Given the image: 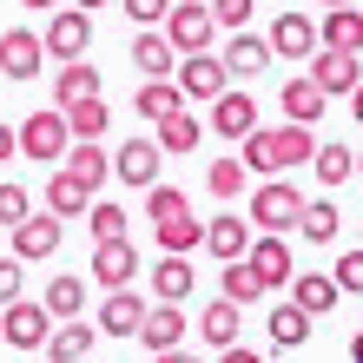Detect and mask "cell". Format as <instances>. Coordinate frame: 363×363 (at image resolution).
<instances>
[{
  "label": "cell",
  "mask_w": 363,
  "mask_h": 363,
  "mask_svg": "<svg viewBox=\"0 0 363 363\" xmlns=\"http://www.w3.org/2000/svg\"><path fill=\"white\" fill-rule=\"evenodd\" d=\"M324 7H357V0H324Z\"/></svg>",
  "instance_id": "55"
},
{
  "label": "cell",
  "mask_w": 363,
  "mask_h": 363,
  "mask_svg": "<svg viewBox=\"0 0 363 363\" xmlns=\"http://www.w3.org/2000/svg\"><path fill=\"white\" fill-rule=\"evenodd\" d=\"M60 113H67V133L73 139H99L106 119H113V113H106V99H73V106H60Z\"/></svg>",
  "instance_id": "37"
},
{
  "label": "cell",
  "mask_w": 363,
  "mask_h": 363,
  "mask_svg": "<svg viewBox=\"0 0 363 363\" xmlns=\"http://www.w3.org/2000/svg\"><path fill=\"white\" fill-rule=\"evenodd\" d=\"M304 79H311V86L324 93V99H344V93L357 86V79H363V67H357V53H337V47H317V53L304 60Z\"/></svg>",
  "instance_id": "4"
},
{
  "label": "cell",
  "mask_w": 363,
  "mask_h": 363,
  "mask_svg": "<svg viewBox=\"0 0 363 363\" xmlns=\"http://www.w3.org/2000/svg\"><path fill=\"white\" fill-rule=\"evenodd\" d=\"M330 284H337V291H350V297H363V245H350L344 258H337V271H330Z\"/></svg>",
  "instance_id": "43"
},
{
  "label": "cell",
  "mask_w": 363,
  "mask_h": 363,
  "mask_svg": "<svg viewBox=\"0 0 363 363\" xmlns=\"http://www.w3.org/2000/svg\"><path fill=\"white\" fill-rule=\"evenodd\" d=\"M20 291H27V264H20V258H0V311H7Z\"/></svg>",
  "instance_id": "46"
},
{
  "label": "cell",
  "mask_w": 363,
  "mask_h": 363,
  "mask_svg": "<svg viewBox=\"0 0 363 363\" xmlns=\"http://www.w3.org/2000/svg\"><path fill=\"white\" fill-rule=\"evenodd\" d=\"M159 165H165V152H159L152 139L133 133V139L113 152V179H119V185H159Z\"/></svg>",
  "instance_id": "13"
},
{
  "label": "cell",
  "mask_w": 363,
  "mask_h": 363,
  "mask_svg": "<svg viewBox=\"0 0 363 363\" xmlns=\"http://www.w3.org/2000/svg\"><path fill=\"white\" fill-rule=\"evenodd\" d=\"M0 337H7L13 350H40L53 337V317H47V304L40 297H13L7 311H0Z\"/></svg>",
  "instance_id": "3"
},
{
  "label": "cell",
  "mask_w": 363,
  "mask_h": 363,
  "mask_svg": "<svg viewBox=\"0 0 363 363\" xmlns=\"http://www.w3.org/2000/svg\"><path fill=\"white\" fill-rule=\"evenodd\" d=\"M251 13H258V0H211V20H218V27H251Z\"/></svg>",
  "instance_id": "44"
},
{
  "label": "cell",
  "mask_w": 363,
  "mask_h": 363,
  "mask_svg": "<svg viewBox=\"0 0 363 363\" xmlns=\"http://www.w3.org/2000/svg\"><path fill=\"white\" fill-rule=\"evenodd\" d=\"M297 211H304L297 185H258V191H251V225H258V231H291Z\"/></svg>",
  "instance_id": "8"
},
{
  "label": "cell",
  "mask_w": 363,
  "mask_h": 363,
  "mask_svg": "<svg viewBox=\"0 0 363 363\" xmlns=\"http://www.w3.org/2000/svg\"><path fill=\"white\" fill-rule=\"evenodd\" d=\"M20 7H27V13H53L60 0H20Z\"/></svg>",
  "instance_id": "52"
},
{
  "label": "cell",
  "mask_w": 363,
  "mask_h": 363,
  "mask_svg": "<svg viewBox=\"0 0 363 363\" xmlns=\"http://www.w3.org/2000/svg\"><path fill=\"white\" fill-rule=\"evenodd\" d=\"M357 179H363V152H357Z\"/></svg>",
  "instance_id": "56"
},
{
  "label": "cell",
  "mask_w": 363,
  "mask_h": 363,
  "mask_svg": "<svg viewBox=\"0 0 363 363\" xmlns=\"http://www.w3.org/2000/svg\"><path fill=\"white\" fill-rule=\"evenodd\" d=\"M350 363H363V330H357V337H350Z\"/></svg>",
  "instance_id": "53"
},
{
  "label": "cell",
  "mask_w": 363,
  "mask_h": 363,
  "mask_svg": "<svg viewBox=\"0 0 363 363\" xmlns=\"http://www.w3.org/2000/svg\"><path fill=\"white\" fill-rule=\"evenodd\" d=\"M133 277H139L133 238H99V245H93V284H99V291H125Z\"/></svg>",
  "instance_id": "7"
},
{
  "label": "cell",
  "mask_w": 363,
  "mask_h": 363,
  "mask_svg": "<svg viewBox=\"0 0 363 363\" xmlns=\"http://www.w3.org/2000/svg\"><path fill=\"white\" fill-rule=\"evenodd\" d=\"M311 165H317V185H344V179L357 172L350 145H317V152H311Z\"/></svg>",
  "instance_id": "38"
},
{
  "label": "cell",
  "mask_w": 363,
  "mask_h": 363,
  "mask_svg": "<svg viewBox=\"0 0 363 363\" xmlns=\"http://www.w3.org/2000/svg\"><path fill=\"white\" fill-rule=\"evenodd\" d=\"M291 231H304V245H330L337 238V205L330 199H304V211H297Z\"/></svg>",
  "instance_id": "35"
},
{
  "label": "cell",
  "mask_w": 363,
  "mask_h": 363,
  "mask_svg": "<svg viewBox=\"0 0 363 363\" xmlns=\"http://www.w3.org/2000/svg\"><path fill=\"white\" fill-rule=\"evenodd\" d=\"M218 67L231 73V79H258L264 67H271V47H264V33H251V27H238L225 40V53H218Z\"/></svg>",
  "instance_id": "14"
},
{
  "label": "cell",
  "mask_w": 363,
  "mask_h": 363,
  "mask_svg": "<svg viewBox=\"0 0 363 363\" xmlns=\"http://www.w3.org/2000/svg\"><path fill=\"white\" fill-rule=\"evenodd\" d=\"M159 363H205L199 350H159Z\"/></svg>",
  "instance_id": "49"
},
{
  "label": "cell",
  "mask_w": 363,
  "mask_h": 363,
  "mask_svg": "<svg viewBox=\"0 0 363 363\" xmlns=\"http://www.w3.org/2000/svg\"><path fill=\"white\" fill-rule=\"evenodd\" d=\"M139 344L145 350H179L185 344V311L179 304H145V317H139Z\"/></svg>",
  "instance_id": "18"
},
{
  "label": "cell",
  "mask_w": 363,
  "mask_h": 363,
  "mask_svg": "<svg viewBox=\"0 0 363 363\" xmlns=\"http://www.w3.org/2000/svg\"><path fill=\"white\" fill-rule=\"evenodd\" d=\"M86 205H93V191L79 185L73 172H53V179H47V211H53V218H79Z\"/></svg>",
  "instance_id": "33"
},
{
  "label": "cell",
  "mask_w": 363,
  "mask_h": 363,
  "mask_svg": "<svg viewBox=\"0 0 363 363\" xmlns=\"http://www.w3.org/2000/svg\"><path fill=\"white\" fill-rule=\"evenodd\" d=\"M218 297H225V304H258V297H264V284H258V277H251V264L238 258V264H225V277H218Z\"/></svg>",
  "instance_id": "36"
},
{
  "label": "cell",
  "mask_w": 363,
  "mask_h": 363,
  "mask_svg": "<svg viewBox=\"0 0 363 363\" xmlns=\"http://www.w3.org/2000/svg\"><path fill=\"white\" fill-rule=\"evenodd\" d=\"M284 291H291V304L304 311V317H324V311H337V297H344L324 271H304V277H297V284H284Z\"/></svg>",
  "instance_id": "27"
},
{
  "label": "cell",
  "mask_w": 363,
  "mask_h": 363,
  "mask_svg": "<svg viewBox=\"0 0 363 363\" xmlns=\"http://www.w3.org/2000/svg\"><path fill=\"white\" fill-rule=\"evenodd\" d=\"M317 47L363 53V7H330L324 20H317Z\"/></svg>",
  "instance_id": "20"
},
{
  "label": "cell",
  "mask_w": 363,
  "mask_h": 363,
  "mask_svg": "<svg viewBox=\"0 0 363 363\" xmlns=\"http://www.w3.org/2000/svg\"><path fill=\"white\" fill-rule=\"evenodd\" d=\"M218 363H264V350H245V344H231V350H218Z\"/></svg>",
  "instance_id": "48"
},
{
  "label": "cell",
  "mask_w": 363,
  "mask_h": 363,
  "mask_svg": "<svg viewBox=\"0 0 363 363\" xmlns=\"http://www.w3.org/2000/svg\"><path fill=\"white\" fill-rule=\"evenodd\" d=\"M53 251H60V218L53 211H27V218L13 225V258L40 264V258H53Z\"/></svg>",
  "instance_id": "10"
},
{
  "label": "cell",
  "mask_w": 363,
  "mask_h": 363,
  "mask_svg": "<svg viewBox=\"0 0 363 363\" xmlns=\"http://www.w3.org/2000/svg\"><path fill=\"white\" fill-rule=\"evenodd\" d=\"M179 211H191L179 185H152V191H145V218H152V225L159 218H179Z\"/></svg>",
  "instance_id": "42"
},
{
  "label": "cell",
  "mask_w": 363,
  "mask_h": 363,
  "mask_svg": "<svg viewBox=\"0 0 363 363\" xmlns=\"http://www.w3.org/2000/svg\"><path fill=\"white\" fill-rule=\"evenodd\" d=\"M119 7H125V20H133V27H159L172 0H119Z\"/></svg>",
  "instance_id": "47"
},
{
  "label": "cell",
  "mask_w": 363,
  "mask_h": 363,
  "mask_svg": "<svg viewBox=\"0 0 363 363\" xmlns=\"http://www.w3.org/2000/svg\"><path fill=\"white\" fill-rule=\"evenodd\" d=\"M152 291H159V304H185L191 297V258H159L152 264Z\"/></svg>",
  "instance_id": "34"
},
{
  "label": "cell",
  "mask_w": 363,
  "mask_h": 363,
  "mask_svg": "<svg viewBox=\"0 0 363 363\" xmlns=\"http://www.w3.org/2000/svg\"><path fill=\"white\" fill-rule=\"evenodd\" d=\"M139 317H145V297L125 284V291H106V304L93 317V330L99 337H139Z\"/></svg>",
  "instance_id": "16"
},
{
  "label": "cell",
  "mask_w": 363,
  "mask_h": 363,
  "mask_svg": "<svg viewBox=\"0 0 363 363\" xmlns=\"http://www.w3.org/2000/svg\"><path fill=\"white\" fill-rule=\"evenodd\" d=\"M27 211H33V199H27V185H0V225H20V218H27Z\"/></svg>",
  "instance_id": "45"
},
{
  "label": "cell",
  "mask_w": 363,
  "mask_h": 363,
  "mask_svg": "<svg viewBox=\"0 0 363 363\" xmlns=\"http://www.w3.org/2000/svg\"><path fill=\"white\" fill-rule=\"evenodd\" d=\"M152 238H159L165 258H191V251H199V238H205V218H191V211H179V218H159Z\"/></svg>",
  "instance_id": "25"
},
{
  "label": "cell",
  "mask_w": 363,
  "mask_h": 363,
  "mask_svg": "<svg viewBox=\"0 0 363 363\" xmlns=\"http://www.w3.org/2000/svg\"><path fill=\"white\" fill-rule=\"evenodd\" d=\"M218 264H238L245 251H251V231H245V218L238 211H218V218H205V238H199Z\"/></svg>",
  "instance_id": "17"
},
{
  "label": "cell",
  "mask_w": 363,
  "mask_h": 363,
  "mask_svg": "<svg viewBox=\"0 0 363 363\" xmlns=\"http://www.w3.org/2000/svg\"><path fill=\"white\" fill-rule=\"evenodd\" d=\"M159 33H165V47H172V53L185 60V53H205V47H211L218 20H211V7H199V0H185V7H165Z\"/></svg>",
  "instance_id": "2"
},
{
  "label": "cell",
  "mask_w": 363,
  "mask_h": 363,
  "mask_svg": "<svg viewBox=\"0 0 363 363\" xmlns=\"http://www.w3.org/2000/svg\"><path fill=\"white\" fill-rule=\"evenodd\" d=\"M133 67H139L145 79H172L179 53L165 47V33H159V27H139V33H133Z\"/></svg>",
  "instance_id": "22"
},
{
  "label": "cell",
  "mask_w": 363,
  "mask_h": 363,
  "mask_svg": "<svg viewBox=\"0 0 363 363\" xmlns=\"http://www.w3.org/2000/svg\"><path fill=\"white\" fill-rule=\"evenodd\" d=\"M238 145H245V159H238L245 172H264V179H277V159H271V133H264V125H258V133H245Z\"/></svg>",
  "instance_id": "40"
},
{
  "label": "cell",
  "mask_w": 363,
  "mask_h": 363,
  "mask_svg": "<svg viewBox=\"0 0 363 363\" xmlns=\"http://www.w3.org/2000/svg\"><path fill=\"white\" fill-rule=\"evenodd\" d=\"M199 337H205V344H218V350L245 344V317H238V304H225V297H211V304L199 311Z\"/></svg>",
  "instance_id": "21"
},
{
  "label": "cell",
  "mask_w": 363,
  "mask_h": 363,
  "mask_svg": "<svg viewBox=\"0 0 363 363\" xmlns=\"http://www.w3.org/2000/svg\"><path fill=\"white\" fill-rule=\"evenodd\" d=\"M311 324H317V317H304L297 304H277L264 317V337H271V350H297V344H311Z\"/></svg>",
  "instance_id": "26"
},
{
  "label": "cell",
  "mask_w": 363,
  "mask_h": 363,
  "mask_svg": "<svg viewBox=\"0 0 363 363\" xmlns=\"http://www.w3.org/2000/svg\"><path fill=\"white\" fill-rule=\"evenodd\" d=\"M86 40H93V13L60 7V13L47 20V33H40V53H53V60H86Z\"/></svg>",
  "instance_id": "6"
},
{
  "label": "cell",
  "mask_w": 363,
  "mask_h": 363,
  "mask_svg": "<svg viewBox=\"0 0 363 363\" xmlns=\"http://www.w3.org/2000/svg\"><path fill=\"white\" fill-rule=\"evenodd\" d=\"M73 7H79V13H99V7H106V0H73Z\"/></svg>",
  "instance_id": "54"
},
{
  "label": "cell",
  "mask_w": 363,
  "mask_h": 363,
  "mask_svg": "<svg viewBox=\"0 0 363 363\" xmlns=\"http://www.w3.org/2000/svg\"><path fill=\"white\" fill-rule=\"evenodd\" d=\"M179 106H185V99H179V86H172V79H145V86L133 93V113H139L145 125H159V119H172Z\"/></svg>",
  "instance_id": "30"
},
{
  "label": "cell",
  "mask_w": 363,
  "mask_h": 363,
  "mask_svg": "<svg viewBox=\"0 0 363 363\" xmlns=\"http://www.w3.org/2000/svg\"><path fill=\"white\" fill-rule=\"evenodd\" d=\"M205 133H218V139H245V133H258V99L238 93V86H225L218 99H211V125Z\"/></svg>",
  "instance_id": "9"
},
{
  "label": "cell",
  "mask_w": 363,
  "mask_h": 363,
  "mask_svg": "<svg viewBox=\"0 0 363 363\" xmlns=\"http://www.w3.org/2000/svg\"><path fill=\"white\" fill-rule=\"evenodd\" d=\"M344 99H350V113H357V125H363V79H357V86H350Z\"/></svg>",
  "instance_id": "51"
},
{
  "label": "cell",
  "mask_w": 363,
  "mask_h": 363,
  "mask_svg": "<svg viewBox=\"0 0 363 363\" xmlns=\"http://www.w3.org/2000/svg\"><path fill=\"white\" fill-rule=\"evenodd\" d=\"M40 304H47V317H53V324H67V317H79V311H86V277H73V271H67V277H53Z\"/></svg>",
  "instance_id": "32"
},
{
  "label": "cell",
  "mask_w": 363,
  "mask_h": 363,
  "mask_svg": "<svg viewBox=\"0 0 363 363\" xmlns=\"http://www.w3.org/2000/svg\"><path fill=\"white\" fill-rule=\"evenodd\" d=\"M199 139H205V119L191 113V106H179L172 119H159V133H152V145H159V152H191Z\"/></svg>",
  "instance_id": "28"
},
{
  "label": "cell",
  "mask_w": 363,
  "mask_h": 363,
  "mask_svg": "<svg viewBox=\"0 0 363 363\" xmlns=\"http://www.w3.org/2000/svg\"><path fill=\"white\" fill-rule=\"evenodd\" d=\"M245 264H251V277H258L264 291H284V284H291V245L277 238V231H264V238H251Z\"/></svg>",
  "instance_id": "11"
},
{
  "label": "cell",
  "mask_w": 363,
  "mask_h": 363,
  "mask_svg": "<svg viewBox=\"0 0 363 363\" xmlns=\"http://www.w3.org/2000/svg\"><path fill=\"white\" fill-rule=\"evenodd\" d=\"M86 231H93V238H125V205L93 199V205H86Z\"/></svg>",
  "instance_id": "39"
},
{
  "label": "cell",
  "mask_w": 363,
  "mask_h": 363,
  "mask_svg": "<svg viewBox=\"0 0 363 363\" xmlns=\"http://www.w3.org/2000/svg\"><path fill=\"white\" fill-rule=\"evenodd\" d=\"M40 60H47V53H40V33H33V27L0 33V73H7V79H33Z\"/></svg>",
  "instance_id": "19"
},
{
  "label": "cell",
  "mask_w": 363,
  "mask_h": 363,
  "mask_svg": "<svg viewBox=\"0 0 363 363\" xmlns=\"http://www.w3.org/2000/svg\"><path fill=\"white\" fill-rule=\"evenodd\" d=\"M99 344V330L86 324V317H67V324H53V337H47V344H40V350H47L53 363H79V357H86Z\"/></svg>",
  "instance_id": "24"
},
{
  "label": "cell",
  "mask_w": 363,
  "mask_h": 363,
  "mask_svg": "<svg viewBox=\"0 0 363 363\" xmlns=\"http://www.w3.org/2000/svg\"><path fill=\"white\" fill-rule=\"evenodd\" d=\"M60 172H73L86 191H99L106 179H113V152H106L99 139H73L67 152H60Z\"/></svg>",
  "instance_id": "15"
},
{
  "label": "cell",
  "mask_w": 363,
  "mask_h": 363,
  "mask_svg": "<svg viewBox=\"0 0 363 363\" xmlns=\"http://www.w3.org/2000/svg\"><path fill=\"white\" fill-rule=\"evenodd\" d=\"M172 86H179V99H218L225 86H231V73L218 67V53H185L179 67H172Z\"/></svg>",
  "instance_id": "5"
},
{
  "label": "cell",
  "mask_w": 363,
  "mask_h": 363,
  "mask_svg": "<svg viewBox=\"0 0 363 363\" xmlns=\"http://www.w3.org/2000/svg\"><path fill=\"white\" fill-rule=\"evenodd\" d=\"M277 106H284V125H317L330 99L317 93L311 79H284V86H277Z\"/></svg>",
  "instance_id": "23"
},
{
  "label": "cell",
  "mask_w": 363,
  "mask_h": 363,
  "mask_svg": "<svg viewBox=\"0 0 363 363\" xmlns=\"http://www.w3.org/2000/svg\"><path fill=\"white\" fill-rule=\"evenodd\" d=\"M317 152V133L311 125H277L271 133V159H277V172H291V165H311Z\"/></svg>",
  "instance_id": "29"
},
{
  "label": "cell",
  "mask_w": 363,
  "mask_h": 363,
  "mask_svg": "<svg viewBox=\"0 0 363 363\" xmlns=\"http://www.w3.org/2000/svg\"><path fill=\"white\" fill-rule=\"evenodd\" d=\"M205 191H218V199H238V191H245V165H238V159H211Z\"/></svg>",
  "instance_id": "41"
},
{
  "label": "cell",
  "mask_w": 363,
  "mask_h": 363,
  "mask_svg": "<svg viewBox=\"0 0 363 363\" xmlns=\"http://www.w3.org/2000/svg\"><path fill=\"white\" fill-rule=\"evenodd\" d=\"M53 99H60V106L99 99V67H93V60H67V67H60V79H53Z\"/></svg>",
  "instance_id": "31"
},
{
  "label": "cell",
  "mask_w": 363,
  "mask_h": 363,
  "mask_svg": "<svg viewBox=\"0 0 363 363\" xmlns=\"http://www.w3.org/2000/svg\"><path fill=\"white\" fill-rule=\"evenodd\" d=\"M13 152H20V145H13V125H0V165H7Z\"/></svg>",
  "instance_id": "50"
},
{
  "label": "cell",
  "mask_w": 363,
  "mask_h": 363,
  "mask_svg": "<svg viewBox=\"0 0 363 363\" xmlns=\"http://www.w3.org/2000/svg\"><path fill=\"white\" fill-rule=\"evenodd\" d=\"M264 47H271V60H277V53H284V60H311V53H317V20L297 13V7L277 13V27L264 33Z\"/></svg>",
  "instance_id": "12"
},
{
  "label": "cell",
  "mask_w": 363,
  "mask_h": 363,
  "mask_svg": "<svg viewBox=\"0 0 363 363\" xmlns=\"http://www.w3.org/2000/svg\"><path fill=\"white\" fill-rule=\"evenodd\" d=\"M13 145L27 152L33 165H60V152L73 145V133H67V113L60 106H47V113H27L13 125Z\"/></svg>",
  "instance_id": "1"
}]
</instances>
